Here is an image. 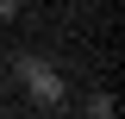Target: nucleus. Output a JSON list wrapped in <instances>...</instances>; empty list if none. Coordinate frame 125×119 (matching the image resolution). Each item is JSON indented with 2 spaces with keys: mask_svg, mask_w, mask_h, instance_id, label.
<instances>
[{
  "mask_svg": "<svg viewBox=\"0 0 125 119\" xmlns=\"http://www.w3.org/2000/svg\"><path fill=\"white\" fill-rule=\"evenodd\" d=\"M13 75L25 82V100H31V107H44V113L69 100V94H62V75L50 69L44 57H19V63H13Z\"/></svg>",
  "mask_w": 125,
  "mask_h": 119,
  "instance_id": "nucleus-1",
  "label": "nucleus"
},
{
  "mask_svg": "<svg viewBox=\"0 0 125 119\" xmlns=\"http://www.w3.org/2000/svg\"><path fill=\"white\" fill-rule=\"evenodd\" d=\"M81 113H88V119H113V113H119V100H113V94H88Z\"/></svg>",
  "mask_w": 125,
  "mask_h": 119,
  "instance_id": "nucleus-2",
  "label": "nucleus"
},
{
  "mask_svg": "<svg viewBox=\"0 0 125 119\" xmlns=\"http://www.w3.org/2000/svg\"><path fill=\"white\" fill-rule=\"evenodd\" d=\"M19 6H25V0H0V19H19Z\"/></svg>",
  "mask_w": 125,
  "mask_h": 119,
  "instance_id": "nucleus-3",
  "label": "nucleus"
},
{
  "mask_svg": "<svg viewBox=\"0 0 125 119\" xmlns=\"http://www.w3.org/2000/svg\"><path fill=\"white\" fill-rule=\"evenodd\" d=\"M81 6H100V0H81Z\"/></svg>",
  "mask_w": 125,
  "mask_h": 119,
  "instance_id": "nucleus-4",
  "label": "nucleus"
}]
</instances>
